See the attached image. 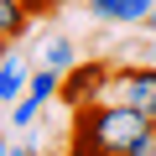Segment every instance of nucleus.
<instances>
[{
  "label": "nucleus",
  "instance_id": "obj_11",
  "mask_svg": "<svg viewBox=\"0 0 156 156\" xmlns=\"http://www.w3.org/2000/svg\"><path fill=\"white\" fill-rule=\"evenodd\" d=\"M89 11H94L99 21H115V16H120V0H89Z\"/></svg>",
  "mask_w": 156,
  "mask_h": 156
},
{
  "label": "nucleus",
  "instance_id": "obj_1",
  "mask_svg": "<svg viewBox=\"0 0 156 156\" xmlns=\"http://www.w3.org/2000/svg\"><path fill=\"white\" fill-rule=\"evenodd\" d=\"M151 130V120L120 99H99L73 109V130H68V156H125L140 135Z\"/></svg>",
  "mask_w": 156,
  "mask_h": 156
},
{
  "label": "nucleus",
  "instance_id": "obj_10",
  "mask_svg": "<svg viewBox=\"0 0 156 156\" xmlns=\"http://www.w3.org/2000/svg\"><path fill=\"white\" fill-rule=\"evenodd\" d=\"M125 156H156V125H151V130H146V135H140V140H135Z\"/></svg>",
  "mask_w": 156,
  "mask_h": 156
},
{
  "label": "nucleus",
  "instance_id": "obj_14",
  "mask_svg": "<svg viewBox=\"0 0 156 156\" xmlns=\"http://www.w3.org/2000/svg\"><path fill=\"white\" fill-rule=\"evenodd\" d=\"M140 26H151V31H156V5H151V11L140 16Z\"/></svg>",
  "mask_w": 156,
  "mask_h": 156
},
{
  "label": "nucleus",
  "instance_id": "obj_2",
  "mask_svg": "<svg viewBox=\"0 0 156 156\" xmlns=\"http://www.w3.org/2000/svg\"><path fill=\"white\" fill-rule=\"evenodd\" d=\"M109 62H99V57H83V62H73L68 73H62V83H57V99L68 104V109H83V104H99V99H109Z\"/></svg>",
  "mask_w": 156,
  "mask_h": 156
},
{
  "label": "nucleus",
  "instance_id": "obj_12",
  "mask_svg": "<svg viewBox=\"0 0 156 156\" xmlns=\"http://www.w3.org/2000/svg\"><path fill=\"white\" fill-rule=\"evenodd\" d=\"M21 5H26L37 21H42V16H52V11H57V0H21Z\"/></svg>",
  "mask_w": 156,
  "mask_h": 156
},
{
  "label": "nucleus",
  "instance_id": "obj_9",
  "mask_svg": "<svg viewBox=\"0 0 156 156\" xmlns=\"http://www.w3.org/2000/svg\"><path fill=\"white\" fill-rule=\"evenodd\" d=\"M37 115H42V104H37L31 94H21V99H16V109H11V125H31Z\"/></svg>",
  "mask_w": 156,
  "mask_h": 156
},
{
  "label": "nucleus",
  "instance_id": "obj_7",
  "mask_svg": "<svg viewBox=\"0 0 156 156\" xmlns=\"http://www.w3.org/2000/svg\"><path fill=\"white\" fill-rule=\"evenodd\" d=\"M73 62H78V47H73L68 37H52V42H47V68H57V73H68Z\"/></svg>",
  "mask_w": 156,
  "mask_h": 156
},
{
  "label": "nucleus",
  "instance_id": "obj_8",
  "mask_svg": "<svg viewBox=\"0 0 156 156\" xmlns=\"http://www.w3.org/2000/svg\"><path fill=\"white\" fill-rule=\"evenodd\" d=\"M151 5H156V0H120V16H115V21H120V26H140V16H146Z\"/></svg>",
  "mask_w": 156,
  "mask_h": 156
},
{
  "label": "nucleus",
  "instance_id": "obj_3",
  "mask_svg": "<svg viewBox=\"0 0 156 156\" xmlns=\"http://www.w3.org/2000/svg\"><path fill=\"white\" fill-rule=\"evenodd\" d=\"M109 99L140 109V115L156 125V68H146V62H125V68H115V73H109Z\"/></svg>",
  "mask_w": 156,
  "mask_h": 156
},
{
  "label": "nucleus",
  "instance_id": "obj_15",
  "mask_svg": "<svg viewBox=\"0 0 156 156\" xmlns=\"http://www.w3.org/2000/svg\"><path fill=\"white\" fill-rule=\"evenodd\" d=\"M5 52H11V37H0V57H5Z\"/></svg>",
  "mask_w": 156,
  "mask_h": 156
},
{
  "label": "nucleus",
  "instance_id": "obj_13",
  "mask_svg": "<svg viewBox=\"0 0 156 156\" xmlns=\"http://www.w3.org/2000/svg\"><path fill=\"white\" fill-rule=\"evenodd\" d=\"M11 156H42L37 146H11Z\"/></svg>",
  "mask_w": 156,
  "mask_h": 156
},
{
  "label": "nucleus",
  "instance_id": "obj_4",
  "mask_svg": "<svg viewBox=\"0 0 156 156\" xmlns=\"http://www.w3.org/2000/svg\"><path fill=\"white\" fill-rule=\"evenodd\" d=\"M26 78H31V68H26L16 52L0 57V104H16V99L26 94Z\"/></svg>",
  "mask_w": 156,
  "mask_h": 156
},
{
  "label": "nucleus",
  "instance_id": "obj_16",
  "mask_svg": "<svg viewBox=\"0 0 156 156\" xmlns=\"http://www.w3.org/2000/svg\"><path fill=\"white\" fill-rule=\"evenodd\" d=\"M0 156H11V146H5V140H0Z\"/></svg>",
  "mask_w": 156,
  "mask_h": 156
},
{
  "label": "nucleus",
  "instance_id": "obj_5",
  "mask_svg": "<svg viewBox=\"0 0 156 156\" xmlns=\"http://www.w3.org/2000/svg\"><path fill=\"white\" fill-rule=\"evenodd\" d=\"M31 11L21 5V0H0V37H11V42H21V37H31Z\"/></svg>",
  "mask_w": 156,
  "mask_h": 156
},
{
  "label": "nucleus",
  "instance_id": "obj_6",
  "mask_svg": "<svg viewBox=\"0 0 156 156\" xmlns=\"http://www.w3.org/2000/svg\"><path fill=\"white\" fill-rule=\"evenodd\" d=\"M57 83H62V73H57V68H47V62H42V68H37V73H31V78H26V94H31V99H37V104H47V99H57Z\"/></svg>",
  "mask_w": 156,
  "mask_h": 156
}]
</instances>
